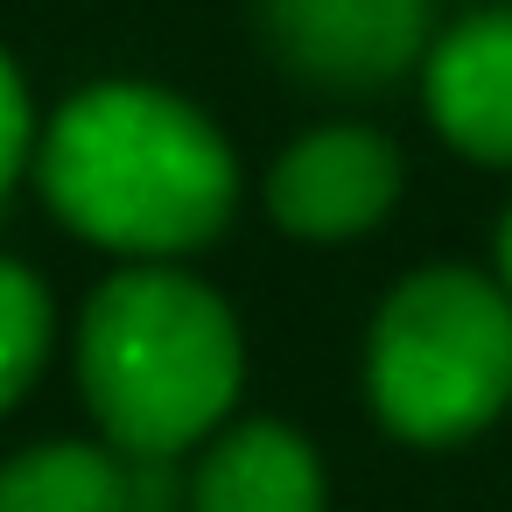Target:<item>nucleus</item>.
Here are the masks:
<instances>
[{
    "label": "nucleus",
    "instance_id": "423d86ee",
    "mask_svg": "<svg viewBox=\"0 0 512 512\" xmlns=\"http://www.w3.org/2000/svg\"><path fill=\"white\" fill-rule=\"evenodd\" d=\"M428 120L470 162H512V15L484 8L428 43Z\"/></svg>",
    "mask_w": 512,
    "mask_h": 512
},
{
    "label": "nucleus",
    "instance_id": "f8f14e48",
    "mask_svg": "<svg viewBox=\"0 0 512 512\" xmlns=\"http://www.w3.org/2000/svg\"><path fill=\"white\" fill-rule=\"evenodd\" d=\"M498 288L512 295V204H505V218H498Z\"/></svg>",
    "mask_w": 512,
    "mask_h": 512
},
{
    "label": "nucleus",
    "instance_id": "f257e3e1",
    "mask_svg": "<svg viewBox=\"0 0 512 512\" xmlns=\"http://www.w3.org/2000/svg\"><path fill=\"white\" fill-rule=\"evenodd\" d=\"M36 162L50 211L113 253H190L239 204L225 134L162 85H85L50 120Z\"/></svg>",
    "mask_w": 512,
    "mask_h": 512
},
{
    "label": "nucleus",
    "instance_id": "ddd939ff",
    "mask_svg": "<svg viewBox=\"0 0 512 512\" xmlns=\"http://www.w3.org/2000/svg\"><path fill=\"white\" fill-rule=\"evenodd\" d=\"M484 8H505V15H512V0H484Z\"/></svg>",
    "mask_w": 512,
    "mask_h": 512
},
{
    "label": "nucleus",
    "instance_id": "9d476101",
    "mask_svg": "<svg viewBox=\"0 0 512 512\" xmlns=\"http://www.w3.org/2000/svg\"><path fill=\"white\" fill-rule=\"evenodd\" d=\"M36 155V113H29V85L22 71L8 64V50H0V197L15 190V176L29 169Z\"/></svg>",
    "mask_w": 512,
    "mask_h": 512
},
{
    "label": "nucleus",
    "instance_id": "20e7f679",
    "mask_svg": "<svg viewBox=\"0 0 512 512\" xmlns=\"http://www.w3.org/2000/svg\"><path fill=\"white\" fill-rule=\"evenodd\" d=\"M267 43L330 92L393 85L428 57V0H267Z\"/></svg>",
    "mask_w": 512,
    "mask_h": 512
},
{
    "label": "nucleus",
    "instance_id": "7ed1b4c3",
    "mask_svg": "<svg viewBox=\"0 0 512 512\" xmlns=\"http://www.w3.org/2000/svg\"><path fill=\"white\" fill-rule=\"evenodd\" d=\"M365 386L407 442L477 435L512 400V295L470 267L407 274L372 316Z\"/></svg>",
    "mask_w": 512,
    "mask_h": 512
},
{
    "label": "nucleus",
    "instance_id": "f03ea898",
    "mask_svg": "<svg viewBox=\"0 0 512 512\" xmlns=\"http://www.w3.org/2000/svg\"><path fill=\"white\" fill-rule=\"evenodd\" d=\"M239 323L232 309L169 267H127L85 302L78 330V379L99 428L141 456L169 463L197 435L225 421L239 400Z\"/></svg>",
    "mask_w": 512,
    "mask_h": 512
},
{
    "label": "nucleus",
    "instance_id": "9b49d317",
    "mask_svg": "<svg viewBox=\"0 0 512 512\" xmlns=\"http://www.w3.org/2000/svg\"><path fill=\"white\" fill-rule=\"evenodd\" d=\"M176 498H183V484H176V470L169 463H127V512H176Z\"/></svg>",
    "mask_w": 512,
    "mask_h": 512
},
{
    "label": "nucleus",
    "instance_id": "39448f33",
    "mask_svg": "<svg viewBox=\"0 0 512 512\" xmlns=\"http://www.w3.org/2000/svg\"><path fill=\"white\" fill-rule=\"evenodd\" d=\"M393 197L400 148L372 127H316L267 176V211L295 239H358L393 211Z\"/></svg>",
    "mask_w": 512,
    "mask_h": 512
},
{
    "label": "nucleus",
    "instance_id": "1a4fd4ad",
    "mask_svg": "<svg viewBox=\"0 0 512 512\" xmlns=\"http://www.w3.org/2000/svg\"><path fill=\"white\" fill-rule=\"evenodd\" d=\"M50 351V295L22 260H0V414H8Z\"/></svg>",
    "mask_w": 512,
    "mask_h": 512
},
{
    "label": "nucleus",
    "instance_id": "0eeeda50",
    "mask_svg": "<svg viewBox=\"0 0 512 512\" xmlns=\"http://www.w3.org/2000/svg\"><path fill=\"white\" fill-rule=\"evenodd\" d=\"M190 512H323V463L295 428L246 421L197 463Z\"/></svg>",
    "mask_w": 512,
    "mask_h": 512
},
{
    "label": "nucleus",
    "instance_id": "6e6552de",
    "mask_svg": "<svg viewBox=\"0 0 512 512\" xmlns=\"http://www.w3.org/2000/svg\"><path fill=\"white\" fill-rule=\"evenodd\" d=\"M0 512H127V463L92 442H50L0 470Z\"/></svg>",
    "mask_w": 512,
    "mask_h": 512
}]
</instances>
